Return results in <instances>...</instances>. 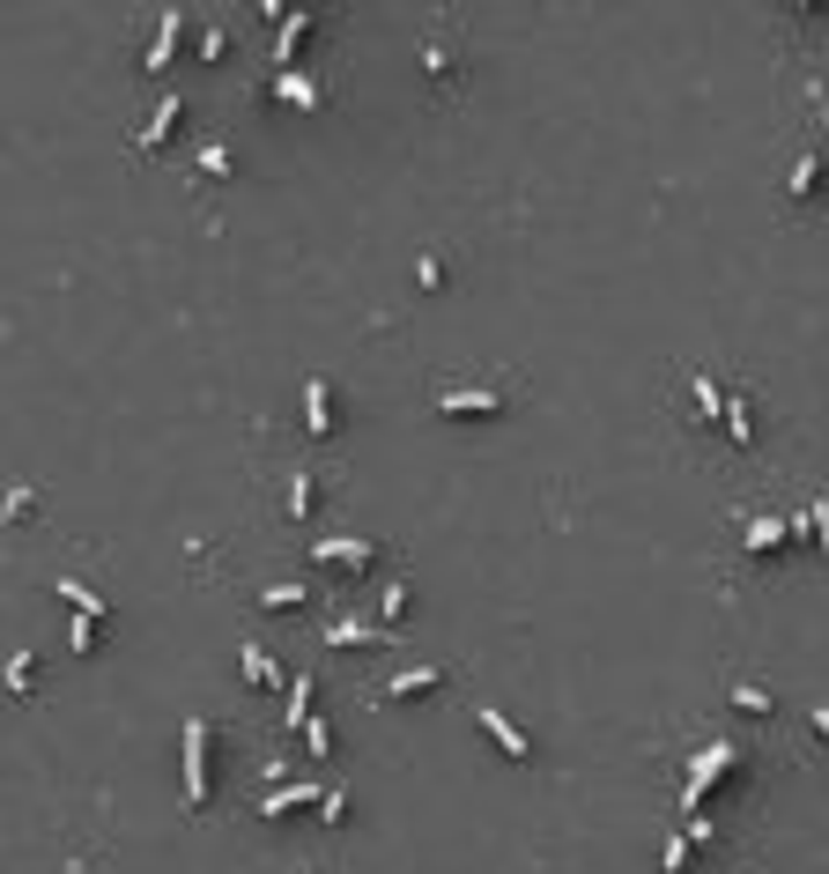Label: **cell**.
<instances>
[{
    "mask_svg": "<svg viewBox=\"0 0 829 874\" xmlns=\"http://www.w3.org/2000/svg\"><path fill=\"white\" fill-rule=\"evenodd\" d=\"M740 771V749L734 741H711V749H696L689 756V779H681V815H696L711 801V785H726Z\"/></svg>",
    "mask_w": 829,
    "mask_h": 874,
    "instance_id": "6da1fadb",
    "label": "cell"
},
{
    "mask_svg": "<svg viewBox=\"0 0 829 874\" xmlns=\"http://www.w3.org/2000/svg\"><path fill=\"white\" fill-rule=\"evenodd\" d=\"M185 808H208L216 801V779H208V749H216V726L208 718H185Z\"/></svg>",
    "mask_w": 829,
    "mask_h": 874,
    "instance_id": "7a4b0ae2",
    "label": "cell"
},
{
    "mask_svg": "<svg viewBox=\"0 0 829 874\" xmlns=\"http://www.w3.org/2000/svg\"><path fill=\"white\" fill-rule=\"evenodd\" d=\"M311 563H319V571H370V563H378V549H370V541H356V533H326V541L311 549Z\"/></svg>",
    "mask_w": 829,
    "mask_h": 874,
    "instance_id": "3957f363",
    "label": "cell"
},
{
    "mask_svg": "<svg viewBox=\"0 0 829 874\" xmlns=\"http://www.w3.org/2000/svg\"><path fill=\"white\" fill-rule=\"evenodd\" d=\"M326 801V785H311V779H281V785H267L260 793V815L275 823V815H297V808H319Z\"/></svg>",
    "mask_w": 829,
    "mask_h": 874,
    "instance_id": "277c9868",
    "label": "cell"
},
{
    "mask_svg": "<svg viewBox=\"0 0 829 874\" xmlns=\"http://www.w3.org/2000/svg\"><path fill=\"white\" fill-rule=\"evenodd\" d=\"M496 407H504V393H496V386H452V393H437V415H460V423H474V415L490 423Z\"/></svg>",
    "mask_w": 829,
    "mask_h": 874,
    "instance_id": "5b68a950",
    "label": "cell"
},
{
    "mask_svg": "<svg viewBox=\"0 0 829 874\" xmlns=\"http://www.w3.org/2000/svg\"><path fill=\"white\" fill-rule=\"evenodd\" d=\"M179 119H185V96H156V112H149V126L134 134V149H141V157H156V149H171V134H179Z\"/></svg>",
    "mask_w": 829,
    "mask_h": 874,
    "instance_id": "8992f818",
    "label": "cell"
},
{
    "mask_svg": "<svg viewBox=\"0 0 829 874\" xmlns=\"http://www.w3.org/2000/svg\"><path fill=\"white\" fill-rule=\"evenodd\" d=\"M326 645H334V653H364V645H393V630L364 623V616H334V623H326Z\"/></svg>",
    "mask_w": 829,
    "mask_h": 874,
    "instance_id": "52a82bcc",
    "label": "cell"
},
{
    "mask_svg": "<svg viewBox=\"0 0 829 874\" xmlns=\"http://www.w3.org/2000/svg\"><path fill=\"white\" fill-rule=\"evenodd\" d=\"M311 23H319L311 8H289V15H281V31H275V74H289V67H297V53H304Z\"/></svg>",
    "mask_w": 829,
    "mask_h": 874,
    "instance_id": "ba28073f",
    "label": "cell"
},
{
    "mask_svg": "<svg viewBox=\"0 0 829 874\" xmlns=\"http://www.w3.org/2000/svg\"><path fill=\"white\" fill-rule=\"evenodd\" d=\"M179 37H185V15H179V8H163V15H156L149 53H141V67H171V60H179Z\"/></svg>",
    "mask_w": 829,
    "mask_h": 874,
    "instance_id": "9c48e42d",
    "label": "cell"
},
{
    "mask_svg": "<svg viewBox=\"0 0 829 874\" xmlns=\"http://www.w3.org/2000/svg\"><path fill=\"white\" fill-rule=\"evenodd\" d=\"M482 734H490V741L511 756V763H533V741H526V734H519V726H511L504 712H496V704H482Z\"/></svg>",
    "mask_w": 829,
    "mask_h": 874,
    "instance_id": "30bf717a",
    "label": "cell"
},
{
    "mask_svg": "<svg viewBox=\"0 0 829 874\" xmlns=\"http://www.w3.org/2000/svg\"><path fill=\"white\" fill-rule=\"evenodd\" d=\"M304 430L334 437V386H326V378H304Z\"/></svg>",
    "mask_w": 829,
    "mask_h": 874,
    "instance_id": "8fae6325",
    "label": "cell"
},
{
    "mask_svg": "<svg viewBox=\"0 0 829 874\" xmlns=\"http://www.w3.org/2000/svg\"><path fill=\"white\" fill-rule=\"evenodd\" d=\"M311 697H319V682H311V675H289V689H281V718H289L297 734L319 718V712H311Z\"/></svg>",
    "mask_w": 829,
    "mask_h": 874,
    "instance_id": "7c38bea8",
    "label": "cell"
},
{
    "mask_svg": "<svg viewBox=\"0 0 829 874\" xmlns=\"http://www.w3.org/2000/svg\"><path fill=\"white\" fill-rule=\"evenodd\" d=\"M785 533H793V519H748V527H740V549H748V556H770V549H785Z\"/></svg>",
    "mask_w": 829,
    "mask_h": 874,
    "instance_id": "4fadbf2b",
    "label": "cell"
},
{
    "mask_svg": "<svg viewBox=\"0 0 829 874\" xmlns=\"http://www.w3.org/2000/svg\"><path fill=\"white\" fill-rule=\"evenodd\" d=\"M275 96H281V104H297V112H319V82H311L304 67H289V74H275Z\"/></svg>",
    "mask_w": 829,
    "mask_h": 874,
    "instance_id": "5bb4252c",
    "label": "cell"
},
{
    "mask_svg": "<svg viewBox=\"0 0 829 874\" xmlns=\"http://www.w3.org/2000/svg\"><path fill=\"white\" fill-rule=\"evenodd\" d=\"M437 682H445V675H437V667H400L393 682H385V704H400V697H430Z\"/></svg>",
    "mask_w": 829,
    "mask_h": 874,
    "instance_id": "9a60e30c",
    "label": "cell"
},
{
    "mask_svg": "<svg viewBox=\"0 0 829 874\" xmlns=\"http://www.w3.org/2000/svg\"><path fill=\"white\" fill-rule=\"evenodd\" d=\"M689 393H696V415H704V423H726V401H734V393H726L711 371H696V386H689Z\"/></svg>",
    "mask_w": 829,
    "mask_h": 874,
    "instance_id": "2e32d148",
    "label": "cell"
},
{
    "mask_svg": "<svg viewBox=\"0 0 829 874\" xmlns=\"http://www.w3.org/2000/svg\"><path fill=\"white\" fill-rule=\"evenodd\" d=\"M238 659H245V682H260V689H289V675H281V667L260 653V645H238Z\"/></svg>",
    "mask_w": 829,
    "mask_h": 874,
    "instance_id": "e0dca14e",
    "label": "cell"
},
{
    "mask_svg": "<svg viewBox=\"0 0 829 874\" xmlns=\"http://www.w3.org/2000/svg\"><path fill=\"white\" fill-rule=\"evenodd\" d=\"M60 600H67V608H74V616H96V623L112 616V600H104V594H90L82 578H60Z\"/></svg>",
    "mask_w": 829,
    "mask_h": 874,
    "instance_id": "ac0fdd59",
    "label": "cell"
},
{
    "mask_svg": "<svg viewBox=\"0 0 829 874\" xmlns=\"http://www.w3.org/2000/svg\"><path fill=\"white\" fill-rule=\"evenodd\" d=\"M726 437H734V445H756V407H748V393L726 401Z\"/></svg>",
    "mask_w": 829,
    "mask_h": 874,
    "instance_id": "d6986e66",
    "label": "cell"
},
{
    "mask_svg": "<svg viewBox=\"0 0 829 874\" xmlns=\"http://www.w3.org/2000/svg\"><path fill=\"white\" fill-rule=\"evenodd\" d=\"M400 608H407V578H378V623L393 630V623H400Z\"/></svg>",
    "mask_w": 829,
    "mask_h": 874,
    "instance_id": "ffe728a7",
    "label": "cell"
},
{
    "mask_svg": "<svg viewBox=\"0 0 829 874\" xmlns=\"http://www.w3.org/2000/svg\"><path fill=\"white\" fill-rule=\"evenodd\" d=\"M793 533H807V541H815V549L829 556V504H807V511L793 519Z\"/></svg>",
    "mask_w": 829,
    "mask_h": 874,
    "instance_id": "44dd1931",
    "label": "cell"
},
{
    "mask_svg": "<svg viewBox=\"0 0 829 874\" xmlns=\"http://www.w3.org/2000/svg\"><path fill=\"white\" fill-rule=\"evenodd\" d=\"M311 511H319V482L297 474V482H289V519H311Z\"/></svg>",
    "mask_w": 829,
    "mask_h": 874,
    "instance_id": "7402d4cb",
    "label": "cell"
},
{
    "mask_svg": "<svg viewBox=\"0 0 829 874\" xmlns=\"http://www.w3.org/2000/svg\"><path fill=\"white\" fill-rule=\"evenodd\" d=\"M770 704H778V697H770V689H756V682H740V689H734V712H748V718H763Z\"/></svg>",
    "mask_w": 829,
    "mask_h": 874,
    "instance_id": "603a6c76",
    "label": "cell"
},
{
    "mask_svg": "<svg viewBox=\"0 0 829 874\" xmlns=\"http://www.w3.org/2000/svg\"><path fill=\"white\" fill-rule=\"evenodd\" d=\"M319 823H326V830H341V823H348V793H341V785H326V801H319Z\"/></svg>",
    "mask_w": 829,
    "mask_h": 874,
    "instance_id": "cb8c5ba5",
    "label": "cell"
},
{
    "mask_svg": "<svg viewBox=\"0 0 829 874\" xmlns=\"http://www.w3.org/2000/svg\"><path fill=\"white\" fill-rule=\"evenodd\" d=\"M815 179H822V157H799V163H793V179H785V193L799 200V193H815Z\"/></svg>",
    "mask_w": 829,
    "mask_h": 874,
    "instance_id": "d4e9b609",
    "label": "cell"
},
{
    "mask_svg": "<svg viewBox=\"0 0 829 874\" xmlns=\"http://www.w3.org/2000/svg\"><path fill=\"white\" fill-rule=\"evenodd\" d=\"M31 682H37V659L15 653V659H8V689H15V697H31Z\"/></svg>",
    "mask_w": 829,
    "mask_h": 874,
    "instance_id": "484cf974",
    "label": "cell"
},
{
    "mask_svg": "<svg viewBox=\"0 0 829 874\" xmlns=\"http://www.w3.org/2000/svg\"><path fill=\"white\" fill-rule=\"evenodd\" d=\"M67 653H96V616H74V623H67Z\"/></svg>",
    "mask_w": 829,
    "mask_h": 874,
    "instance_id": "4316f807",
    "label": "cell"
},
{
    "mask_svg": "<svg viewBox=\"0 0 829 874\" xmlns=\"http://www.w3.org/2000/svg\"><path fill=\"white\" fill-rule=\"evenodd\" d=\"M200 171H208V179H230V171H238V163H230V149H222V141H208V149H200Z\"/></svg>",
    "mask_w": 829,
    "mask_h": 874,
    "instance_id": "83f0119b",
    "label": "cell"
},
{
    "mask_svg": "<svg viewBox=\"0 0 829 874\" xmlns=\"http://www.w3.org/2000/svg\"><path fill=\"white\" fill-rule=\"evenodd\" d=\"M260 608H275V616H281V608H304V586H267Z\"/></svg>",
    "mask_w": 829,
    "mask_h": 874,
    "instance_id": "f1b7e54d",
    "label": "cell"
},
{
    "mask_svg": "<svg viewBox=\"0 0 829 874\" xmlns=\"http://www.w3.org/2000/svg\"><path fill=\"white\" fill-rule=\"evenodd\" d=\"M415 281H423V289H445V260L423 252V260H415Z\"/></svg>",
    "mask_w": 829,
    "mask_h": 874,
    "instance_id": "f546056e",
    "label": "cell"
},
{
    "mask_svg": "<svg viewBox=\"0 0 829 874\" xmlns=\"http://www.w3.org/2000/svg\"><path fill=\"white\" fill-rule=\"evenodd\" d=\"M304 741H311V756H334V726H326V718H311Z\"/></svg>",
    "mask_w": 829,
    "mask_h": 874,
    "instance_id": "4dcf8cb0",
    "label": "cell"
},
{
    "mask_svg": "<svg viewBox=\"0 0 829 874\" xmlns=\"http://www.w3.org/2000/svg\"><path fill=\"white\" fill-rule=\"evenodd\" d=\"M193 53H200V60H222V53H230V37H222V31H200V45H193Z\"/></svg>",
    "mask_w": 829,
    "mask_h": 874,
    "instance_id": "1f68e13d",
    "label": "cell"
},
{
    "mask_svg": "<svg viewBox=\"0 0 829 874\" xmlns=\"http://www.w3.org/2000/svg\"><path fill=\"white\" fill-rule=\"evenodd\" d=\"M423 74H452V53H445V45H423Z\"/></svg>",
    "mask_w": 829,
    "mask_h": 874,
    "instance_id": "d6a6232c",
    "label": "cell"
},
{
    "mask_svg": "<svg viewBox=\"0 0 829 874\" xmlns=\"http://www.w3.org/2000/svg\"><path fill=\"white\" fill-rule=\"evenodd\" d=\"M807 718H815V734H829V704H815V712H807Z\"/></svg>",
    "mask_w": 829,
    "mask_h": 874,
    "instance_id": "836d02e7",
    "label": "cell"
}]
</instances>
